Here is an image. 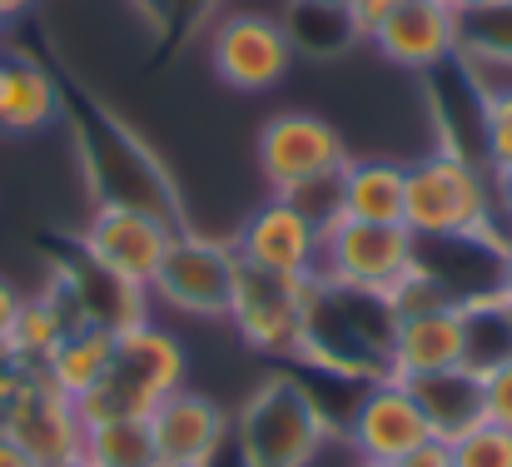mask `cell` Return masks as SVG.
<instances>
[{
  "label": "cell",
  "mask_w": 512,
  "mask_h": 467,
  "mask_svg": "<svg viewBox=\"0 0 512 467\" xmlns=\"http://www.w3.org/2000/svg\"><path fill=\"white\" fill-rule=\"evenodd\" d=\"M184 388V348L179 338L155 328L150 318L115 333V353L105 378L75 403L80 423H110V418H150L170 393Z\"/></svg>",
  "instance_id": "cell-1"
},
{
  "label": "cell",
  "mask_w": 512,
  "mask_h": 467,
  "mask_svg": "<svg viewBox=\"0 0 512 467\" xmlns=\"http://www.w3.org/2000/svg\"><path fill=\"white\" fill-rule=\"evenodd\" d=\"M403 229L413 239H488L493 189L453 150L403 164Z\"/></svg>",
  "instance_id": "cell-2"
},
{
  "label": "cell",
  "mask_w": 512,
  "mask_h": 467,
  "mask_svg": "<svg viewBox=\"0 0 512 467\" xmlns=\"http://www.w3.org/2000/svg\"><path fill=\"white\" fill-rule=\"evenodd\" d=\"M418 269V239L403 224H368L334 214L319 224V274L314 284H329L339 294L393 299V289Z\"/></svg>",
  "instance_id": "cell-3"
},
{
  "label": "cell",
  "mask_w": 512,
  "mask_h": 467,
  "mask_svg": "<svg viewBox=\"0 0 512 467\" xmlns=\"http://www.w3.org/2000/svg\"><path fill=\"white\" fill-rule=\"evenodd\" d=\"M229 318L244 333V343H254L259 353L309 358V338H314V279H289V274H269V269L239 264Z\"/></svg>",
  "instance_id": "cell-4"
},
{
  "label": "cell",
  "mask_w": 512,
  "mask_h": 467,
  "mask_svg": "<svg viewBox=\"0 0 512 467\" xmlns=\"http://www.w3.org/2000/svg\"><path fill=\"white\" fill-rule=\"evenodd\" d=\"M324 448V418L314 398L294 378H269L244 418H239V453L249 467H309Z\"/></svg>",
  "instance_id": "cell-5"
},
{
  "label": "cell",
  "mask_w": 512,
  "mask_h": 467,
  "mask_svg": "<svg viewBox=\"0 0 512 467\" xmlns=\"http://www.w3.org/2000/svg\"><path fill=\"white\" fill-rule=\"evenodd\" d=\"M348 145L343 135L309 110H284L259 130V174L279 199H299L309 189L339 184Z\"/></svg>",
  "instance_id": "cell-6"
},
{
  "label": "cell",
  "mask_w": 512,
  "mask_h": 467,
  "mask_svg": "<svg viewBox=\"0 0 512 467\" xmlns=\"http://www.w3.org/2000/svg\"><path fill=\"white\" fill-rule=\"evenodd\" d=\"M174 239V219L170 214H155V209H140V204H100L80 234V249L95 269L135 284L150 294L160 264H165V249Z\"/></svg>",
  "instance_id": "cell-7"
},
{
  "label": "cell",
  "mask_w": 512,
  "mask_h": 467,
  "mask_svg": "<svg viewBox=\"0 0 512 467\" xmlns=\"http://www.w3.org/2000/svg\"><path fill=\"white\" fill-rule=\"evenodd\" d=\"M234 274H239L234 244H219V239L179 234L174 229L170 249H165V264H160L150 294L179 313H194V318H229Z\"/></svg>",
  "instance_id": "cell-8"
},
{
  "label": "cell",
  "mask_w": 512,
  "mask_h": 467,
  "mask_svg": "<svg viewBox=\"0 0 512 467\" xmlns=\"http://www.w3.org/2000/svg\"><path fill=\"white\" fill-rule=\"evenodd\" d=\"M209 65L229 90L264 95L284 85V75L294 70V35L274 15H254V10L229 15L209 35Z\"/></svg>",
  "instance_id": "cell-9"
},
{
  "label": "cell",
  "mask_w": 512,
  "mask_h": 467,
  "mask_svg": "<svg viewBox=\"0 0 512 467\" xmlns=\"http://www.w3.org/2000/svg\"><path fill=\"white\" fill-rule=\"evenodd\" d=\"M0 433H10L35 467H80L85 423L80 408L45 383V373H25V383L0 408Z\"/></svg>",
  "instance_id": "cell-10"
},
{
  "label": "cell",
  "mask_w": 512,
  "mask_h": 467,
  "mask_svg": "<svg viewBox=\"0 0 512 467\" xmlns=\"http://www.w3.org/2000/svg\"><path fill=\"white\" fill-rule=\"evenodd\" d=\"M234 254L249 269H269V274H289V279H314L319 274V219L304 214L294 199H269L259 204L239 234H234Z\"/></svg>",
  "instance_id": "cell-11"
},
{
  "label": "cell",
  "mask_w": 512,
  "mask_h": 467,
  "mask_svg": "<svg viewBox=\"0 0 512 467\" xmlns=\"http://www.w3.org/2000/svg\"><path fill=\"white\" fill-rule=\"evenodd\" d=\"M448 368H473L468 313L458 304H428V309L393 313L388 373L393 378H423V373H448Z\"/></svg>",
  "instance_id": "cell-12"
},
{
  "label": "cell",
  "mask_w": 512,
  "mask_h": 467,
  "mask_svg": "<svg viewBox=\"0 0 512 467\" xmlns=\"http://www.w3.org/2000/svg\"><path fill=\"white\" fill-rule=\"evenodd\" d=\"M433 428L418 408V398L408 393L403 378L383 373L368 383V393L358 398L353 418H348V448L363 463H403L418 443H428Z\"/></svg>",
  "instance_id": "cell-13"
},
{
  "label": "cell",
  "mask_w": 512,
  "mask_h": 467,
  "mask_svg": "<svg viewBox=\"0 0 512 467\" xmlns=\"http://www.w3.org/2000/svg\"><path fill=\"white\" fill-rule=\"evenodd\" d=\"M383 60L403 70H433L463 50V15L448 0H393V10L368 30Z\"/></svg>",
  "instance_id": "cell-14"
},
{
  "label": "cell",
  "mask_w": 512,
  "mask_h": 467,
  "mask_svg": "<svg viewBox=\"0 0 512 467\" xmlns=\"http://www.w3.org/2000/svg\"><path fill=\"white\" fill-rule=\"evenodd\" d=\"M145 423H150L155 453L165 467H209L224 453V433H229L219 403H209L204 393H189V388L170 393Z\"/></svg>",
  "instance_id": "cell-15"
},
{
  "label": "cell",
  "mask_w": 512,
  "mask_h": 467,
  "mask_svg": "<svg viewBox=\"0 0 512 467\" xmlns=\"http://www.w3.org/2000/svg\"><path fill=\"white\" fill-rule=\"evenodd\" d=\"M60 120V85L45 65L25 55H0V130L40 135Z\"/></svg>",
  "instance_id": "cell-16"
},
{
  "label": "cell",
  "mask_w": 512,
  "mask_h": 467,
  "mask_svg": "<svg viewBox=\"0 0 512 467\" xmlns=\"http://www.w3.org/2000/svg\"><path fill=\"white\" fill-rule=\"evenodd\" d=\"M403 383L418 398L433 438H458V433L483 423V378H478V368H448V373H423V378H403Z\"/></svg>",
  "instance_id": "cell-17"
},
{
  "label": "cell",
  "mask_w": 512,
  "mask_h": 467,
  "mask_svg": "<svg viewBox=\"0 0 512 467\" xmlns=\"http://www.w3.org/2000/svg\"><path fill=\"white\" fill-rule=\"evenodd\" d=\"M339 214L368 224H403V164L348 159L339 174Z\"/></svg>",
  "instance_id": "cell-18"
},
{
  "label": "cell",
  "mask_w": 512,
  "mask_h": 467,
  "mask_svg": "<svg viewBox=\"0 0 512 467\" xmlns=\"http://www.w3.org/2000/svg\"><path fill=\"white\" fill-rule=\"evenodd\" d=\"M110 353H115V333H110V328H100V323H75V328L60 338V348L50 353V363H45L40 373H45V383H50L55 393H65L70 403H80V398L105 378Z\"/></svg>",
  "instance_id": "cell-19"
},
{
  "label": "cell",
  "mask_w": 512,
  "mask_h": 467,
  "mask_svg": "<svg viewBox=\"0 0 512 467\" xmlns=\"http://www.w3.org/2000/svg\"><path fill=\"white\" fill-rule=\"evenodd\" d=\"M70 309V299H35V304H20V318L5 338V358L25 373H40L50 363V353L60 348V338L80 323Z\"/></svg>",
  "instance_id": "cell-20"
},
{
  "label": "cell",
  "mask_w": 512,
  "mask_h": 467,
  "mask_svg": "<svg viewBox=\"0 0 512 467\" xmlns=\"http://www.w3.org/2000/svg\"><path fill=\"white\" fill-rule=\"evenodd\" d=\"M80 467H165L155 453L145 418H110L90 423L80 443Z\"/></svg>",
  "instance_id": "cell-21"
},
{
  "label": "cell",
  "mask_w": 512,
  "mask_h": 467,
  "mask_svg": "<svg viewBox=\"0 0 512 467\" xmlns=\"http://www.w3.org/2000/svg\"><path fill=\"white\" fill-rule=\"evenodd\" d=\"M463 50L512 70V0H493L463 15Z\"/></svg>",
  "instance_id": "cell-22"
},
{
  "label": "cell",
  "mask_w": 512,
  "mask_h": 467,
  "mask_svg": "<svg viewBox=\"0 0 512 467\" xmlns=\"http://www.w3.org/2000/svg\"><path fill=\"white\" fill-rule=\"evenodd\" d=\"M453 443V467H512V433L498 423H478Z\"/></svg>",
  "instance_id": "cell-23"
},
{
  "label": "cell",
  "mask_w": 512,
  "mask_h": 467,
  "mask_svg": "<svg viewBox=\"0 0 512 467\" xmlns=\"http://www.w3.org/2000/svg\"><path fill=\"white\" fill-rule=\"evenodd\" d=\"M483 150L493 169H512V85L493 90L483 105Z\"/></svg>",
  "instance_id": "cell-24"
},
{
  "label": "cell",
  "mask_w": 512,
  "mask_h": 467,
  "mask_svg": "<svg viewBox=\"0 0 512 467\" xmlns=\"http://www.w3.org/2000/svg\"><path fill=\"white\" fill-rule=\"evenodd\" d=\"M478 378H483V423H498L512 433V353L478 368Z\"/></svg>",
  "instance_id": "cell-25"
},
{
  "label": "cell",
  "mask_w": 512,
  "mask_h": 467,
  "mask_svg": "<svg viewBox=\"0 0 512 467\" xmlns=\"http://www.w3.org/2000/svg\"><path fill=\"white\" fill-rule=\"evenodd\" d=\"M398 467H453V443H448V438H428V443H418Z\"/></svg>",
  "instance_id": "cell-26"
},
{
  "label": "cell",
  "mask_w": 512,
  "mask_h": 467,
  "mask_svg": "<svg viewBox=\"0 0 512 467\" xmlns=\"http://www.w3.org/2000/svg\"><path fill=\"white\" fill-rule=\"evenodd\" d=\"M20 304H25V299H20V294H15V289L0 279V348H5V338H10L15 318H20Z\"/></svg>",
  "instance_id": "cell-27"
},
{
  "label": "cell",
  "mask_w": 512,
  "mask_h": 467,
  "mask_svg": "<svg viewBox=\"0 0 512 467\" xmlns=\"http://www.w3.org/2000/svg\"><path fill=\"white\" fill-rule=\"evenodd\" d=\"M0 467H35V458H30L10 433H0Z\"/></svg>",
  "instance_id": "cell-28"
},
{
  "label": "cell",
  "mask_w": 512,
  "mask_h": 467,
  "mask_svg": "<svg viewBox=\"0 0 512 467\" xmlns=\"http://www.w3.org/2000/svg\"><path fill=\"white\" fill-rule=\"evenodd\" d=\"M498 294L512 304V244H503V264H498Z\"/></svg>",
  "instance_id": "cell-29"
},
{
  "label": "cell",
  "mask_w": 512,
  "mask_h": 467,
  "mask_svg": "<svg viewBox=\"0 0 512 467\" xmlns=\"http://www.w3.org/2000/svg\"><path fill=\"white\" fill-rule=\"evenodd\" d=\"M498 204H503V214L512 219V169H498Z\"/></svg>",
  "instance_id": "cell-30"
},
{
  "label": "cell",
  "mask_w": 512,
  "mask_h": 467,
  "mask_svg": "<svg viewBox=\"0 0 512 467\" xmlns=\"http://www.w3.org/2000/svg\"><path fill=\"white\" fill-rule=\"evenodd\" d=\"M35 0H0V25H10V20H20L25 10H30Z\"/></svg>",
  "instance_id": "cell-31"
},
{
  "label": "cell",
  "mask_w": 512,
  "mask_h": 467,
  "mask_svg": "<svg viewBox=\"0 0 512 467\" xmlns=\"http://www.w3.org/2000/svg\"><path fill=\"white\" fill-rule=\"evenodd\" d=\"M458 15H468V10H478V5H493V0H448Z\"/></svg>",
  "instance_id": "cell-32"
},
{
  "label": "cell",
  "mask_w": 512,
  "mask_h": 467,
  "mask_svg": "<svg viewBox=\"0 0 512 467\" xmlns=\"http://www.w3.org/2000/svg\"><path fill=\"white\" fill-rule=\"evenodd\" d=\"M299 5H319V10H348V0H299Z\"/></svg>",
  "instance_id": "cell-33"
},
{
  "label": "cell",
  "mask_w": 512,
  "mask_h": 467,
  "mask_svg": "<svg viewBox=\"0 0 512 467\" xmlns=\"http://www.w3.org/2000/svg\"><path fill=\"white\" fill-rule=\"evenodd\" d=\"M353 467H398V463H363V458H358V463Z\"/></svg>",
  "instance_id": "cell-34"
}]
</instances>
